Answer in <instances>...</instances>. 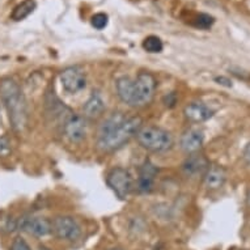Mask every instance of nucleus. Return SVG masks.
<instances>
[{
    "label": "nucleus",
    "mask_w": 250,
    "mask_h": 250,
    "mask_svg": "<svg viewBox=\"0 0 250 250\" xmlns=\"http://www.w3.org/2000/svg\"><path fill=\"white\" fill-rule=\"evenodd\" d=\"M142 127V119L138 117L127 118L123 113H114L100 126L97 132V146L101 151L111 152L123 147L136 135Z\"/></svg>",
    "instance_id": "nucleus-1"
},
{
    "label": "nucleus",
    "mask_w": 250,
    "mask_h": 250,
    "mask_svg": "<svg viewBox=\"0 0 250 250\" xmlns=\"http://www.w3.org/2000/svg\"><path fill=\"white\" fill-rule=\"evenodd\" d=\"M156 90V80L149 72H140L135 80L123 76L117 82L119 99L130 106L142 107L151 103Z\"/></svg>",
    "instance_id": "nucleus-2"
},
{
    "label": "nucleus",
    "mask_w": 250,
    "mask_h": 250,
    "mask_svg": "<svg viewBox=\"0 0 250 250\" xmlns=\"http://www.w3.org/2000/svg\"><path fill=\"white\" fill-rule=\"evenodd\" d=\"M0 96L7 106L13 128L21 131L28 121V111L20 86L12 79H4L0 83Z\"/></svg>",
    "instance_id": "nucleus-3"
},
{
    "label": "nucleus",
    "mask_w": 250,
    "mask_h": 250,
    "mask_svg": "<svg viewBox=\"0 0 250 250\" xmlns=\"http://www.w3.org/2000/svg\"><path fill=\"white\" fill-rule=\"evenodd\" d=\"M136 139L144 149L155 153L168 151L173 146L170 132L157 126H142L136 132Z\"/></svg>",
    "instance_id": "nucleus-4"
},
{
    "label": "nucleus",
    "mask_w": 250,
    "mask_h": 250,
    "mask_svg": "<svg viewBox=\"0 0 250 250\" xmlns=\"http://www.w3.org/2000/svg\"><path fill=\"white\" fill-rule=\"evenodd\" d=\"M106 184L121 199H126L132 191L131 174L123 168L111 169L106 177Z\"/></svg>",
    "instance_id": "nucleus-5"
},
{
    "label": "nucleus",
    "mask_w": 250,
    "mask_h": 250,
    "mask_svg": "<svg viewBox=\"0 0 250 250\" xmlns=\"http://www.w3.org/2000/svg\"><path fill=\"white\" fill-rule=\"evenodd\" d=\"M51 226L54 234L61 240L75 241L82 234V227L71 216H57L51 223Z\"/></svg>",
    "instance_id": "nucleus-6"
},
{
    "label": "nucleus",
    "mask_w": 250,
    "mask_h": 250,
    "mask_svg": "<svg viewBox=\"0 0 250 250\" xmlns=\"http://www.w3.org/2000/svg\"><path fill=\"white\" fill-rule=\"evenodd\" d=\"M17 229L25 230L34 237H46L53 232V226L46 217L24 216L17 220Z\"/></svg>",
    "instance_id": "nucleus-7"
},
{
    "label": "nucleus",
    "mask_w": 250,
    "mask_h": 250,
    "mask_svg": "<svg viewBox=\"0 0 250 250\" xmlns=\"http://www.w3.org/2000/svg\"><path fill=\"white\" fill-rule=\"evenodd\" d=\"M61 83L63 89L68 93H78L86 85L85 74L78 67H68L62 71Z\"/></svg>",
    "instance_id": "nucleus-8"
},
{
    "label": "nucleus",
    "mask_w": 250,
    "mask_h": 250,
    "mask_svg": "<svg viewBox=\"0 0 250 250\" xmlns=\"http://www.w3.org/2000/svg\"><path fill=\"white\" fill-rule=\"evenodd\" d=\"M64 134L72 143H80L85 139L86 122L80 115H71L64 123Z\"/></svg>",
    "instance_id": "nucleus-9"
},
{
    "label": "nucleus",
    "mask_w": 250,
    "mask_h": 250,
    "mask_svg": "<svg viewBox=\"0 0 250 250\" xmlns=\"http://www.w3.org/2000/svg\"><path fill=\"white\" fill-rule=\"evenodd\" d=\"M184 114L190 122L202 123L208 121L213 115V110L202 103H191L185 107Z\"/></svg>",
    "instance_id": "nucleus-10"
},
{
    "label": "nucleus",
    "mask_w": 250,
    "mask_h": 250,
    "mask_svg": "<svg viewBox=\"0 0 250 250\" xmlns=\"http://www.w3.org/2000/svg\"><path fill=\"white\" fill-rule=\"evenodd\" d=\"M208 169V164H207V160L201 155H191L189 156L185 163L182 164V170L188 177H197L201 176L203 173H206V170Z\"/></svg>",
    "instance_id": "nucleus-11"
},
{
    "label": "nucleus",
    "mask_w": 250,
    "mask_h": 250,
    "mask_svg": "<svg viewBox=\"0 0 250 250\" xmlns=\"http://www.w3.org/2000/svg\"><path fill=\"white\" fill-rule=\"evenodd\" d=\"M205 136L198 130H188L181 138V148L188 153H195L202 147Z\"/></svg>",
    "instance_id": "nucleus-12"
},
{
    "label": "nucleus",
    "mask_w": 250,
    "mask_h": 250,
    "mask_svg": "<svg viewBox=\"0 0 250 250\" xmlns=\"http://www.w3.org/2000/svg\"><path fill=\"white\" fill-rule=\"evenodd\" d=\"M157 173V169L155 165L151 164L149 161H146V164L140 169V177H139V191L142 193H149L153 189V184H155V177Z\"/></svg>",
    "instance_id": "nucleus-13"
},
{
    "label": "nucleus",
    "mask_w": 250,
    "mask_h": 250,
    "mask_svg": "<svg viewBox=\"0 0 250 250\" xmlns=\"http://www.w3.org/2000/svg\"><path fill=\"white\" fill-rule=\"evenodd\" d=\"M226 178L227 174L224 172V169L217 167V165L208 167V169L205 173V184L211 190L220 189L226 182Z\"/></svg>",
    "instance_id": "nucleus-14"
},
{
    "label": "nucleus",
    "mask_w": 250,
    "mask_h": 250,
    "mask_svg": "<svg viewBox=\"0 0 250 250\" xmlns=\"http://www.w3.org/2000/svg\"><path fill=\"white\" fill-rule=\"evenodd\" d=\"M105 110V103L99 93H93L84 105V117L95 119L103 114Z\"/></svg>",
    "instance_id": "nucleus-15"
},
{
    "label": "nucleus",
    "mask_w": 250,
    "mask_h": 250,
    "mask_svg": "<svg viewBox=\"0 0 250 250\" xmlns=\"http://www.w3.org/2000/svg\"><path fill=\"white\" fill-rule=\"evenodd\" d=\"M36 7H37L36 0H24L13 8L12 13H11V19L13 21H22L29 15H32L34 12Z\"/></svg>",
    "instance_id": "nucleus-16"
},
{
    "label": "nucleus",
    "mask_w": 250,
    "mask_h": 250,
    "mask_svg": "<svg viewBox=\"0 0 250 250\" xmlns=\"http://www.w3.org/2000/svg\"><path fill=\"white\" fill-rule=\"evenodd\" d=\"M163 41L157 36H148L146 40L143 41V49L147 51V53L151 54H157L163 51Z\"/></svg>",
    "instance_id": "nucleus-17"
},
{
    "label": "nucleus",
    "mask_w": 250,
    "mask_h": 250,
    "mask_svg": "<svg viewBox=\"0 0 250 250\" xmlns=\"http://www.w3.org/2000/svg\"><path fill=\"white\" fill-rule=\"evenodd\" d=\"M215 22V19L212 16H209L207 13H199L195 20V26L201 29H209Z\"/></svg>",
    "instance_id": "nucleus-18"
},
{
    "label": "nucleus",
    "mask_w": 250,
    "mask_h": 250,
    "mask_svg": "<svg viewBox=\"0 0 250 250\" xmlns=\"http://www.w3.org/2000/svg\"><path fill=\"white\" fill-rule=\"evenodd\" d=\"M107 21H109V17H107L106 13H96L95 16L92 17V26L101 30V29L106 28Z\"/></svg>",
    "instance_id": "nucleus-19"
},
{
    "label": "nucleus",
    "mask_w": 250,
    "mask_h": 250,
    "mask_svg": "<svg viewBox=\"0 0 250 250\" xmlns=\"http://www.w3.org/2000/svg\"><path fill=\"white\" fill-rule=\"evenodd\" d=\"M11 250H32L30 246L28 245V242L25 241L22 237H16L13 240L12 245H11Z\"/></svg>",
    "instance_id": "nucleus-20"
},
{
    "label": "nucleus",
    "mask_w": 250,
    "mask_h": 250,
    "mask_svg": "<svg viewBox=\"0 0 250 250\" xmlns=\"http://www.w3.org/2000/svg\"><path fill=\"white\" fill-rule=\"evenodd\" d=\"M9 152H11V143H9V140L5 136L0 138V157L8 156Z\"/></svg>",
    "instance_id": "nucleus-21"
},
{
    "label": "nucleus",
    "mask_w": 250,
    "mask_h": 250,
    "mask_svg": "<svg viewBox=\"0 0 250 250\" xmlns=\"http://www.w3.org/2000/svg\"><path fill=\"white\" fill-rule=\"evenodd\" d=\"M244 157H245V160L250 164V143L248 144L245 147V149H244Z\"/></svg>",
    "instance_id": "nucleus-22"
},
{
    "label": "nucleus",
    "mask_w": 250,
    "mask_h": 250,
    "mask_svg": "<svg viewBox=\"0 0 250 250\" xmlns=\"http://www.w3.org/2000/svg\"><path fill=\"white\" fill-rule=\"evenodd\" d=\"M40 250H49V249H46V248H41V249Z\"/></svg>",
    "instance_id": "nucleus-23"
},
{
    "label": "nucleus",
    "mask_w": 250,
    "mask_h": 250,
    "mask_svg": "<svg viewBox=\"0 0 250 250\" xmlns=\"http://www.w3.org/2000/svg\"><path fill=\"white\" fill-rule=\"evenodd\" d=\"M0 123H1V115H0Z\"/></svg>",
    "instance_id": "nucleus-24"
},
{
    "label": "nucleus",
    "mask_w": 250,
    "mask_h": 250,
    "mask_svg": "<svg viewBox=\"0 0 250 250\" xmlns=\"http://www.w3.org/2000/svg\"><path fill=\"white\" fill-rule=\"evenodd\" d=\"M110 250H119V249H110Z\"/></svg>",
    "instance_id": "nucleus-25"
}]
</instances>
